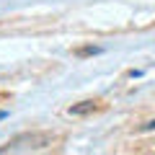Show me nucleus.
<instances>
[{"label": "nucleus", "mask_w": 155, "mask_h": 155, "mask_svg": "<svg viewBox=\"0 0 155 155\" xmlns=\"http://www.w3.org/2000/svg\"><path fill=\"white\" fill-rule=\"evenodd\" d=\"M67 111H70V116H88L93 111H98V104L96 101H80V104H72Z\"/></svg>", "instance_id": "nucleus-1"}, {"label": "nucleus", "mask_w": 155, "mask_h": 155, "mask_svg": "<svg viewBox=\"0 0 155 155\" xmlns=\"http://www.w3.org/2000/svg\"><path fill=\"white\" fill-rule=\"evenodd\" d=\"M101 47H85V49H80V54H101Z\"/></svg>", "instance_id": "nucleus-2"}, {"label": "nucleus", "mask_w": 155, "mask_h": 155, "mask_svg": "<svg viewBox=\"0 0 155 155\" xmlns=\"http://www.w3.org/2000/svg\"><path fill=\"white\" fill-rule=\"evenodd\" d=\"M150 129H155V119H153V122H147V124H145V127H142V132H150Z\"/></svg>", "instance_id": "nucleus-3"}, {"label": "nucleus", "mask_w": 155, "mask_h": 155, "mask_svg": "<svg viewBox=\"0 0 155 155\" xmlns=\"http://www.w3.org/2000/svg\"><path fill=\"white\" fill-rule=\"evenodd\" d=\"M3 119H8V111H0V122H3Z\"/></svg>", "instance_id": "nucleus-4"}]
</instances>
